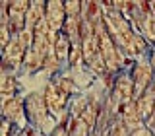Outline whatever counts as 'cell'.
Masks as SVG:
<instances>
[{
	"instance_id": "ba28073f",
	"label": "cell",
	"mask_w": 155,
	"mask_h": 136,
	"mask_svg": "<svg viewBox=\"0 0 155 136\" xmlns=\"http://www.w3.org/2000/svg\"><path fill=\"white\" fill-rule=\"evenodd\" d=\"M120 121L124 123V126L130 130V132H136L138 128L145 126L143 119L140 117V111H138L136 101H130V103H124L122 105V111H120Z\"/></svg>"
},
{
	"instance_id": "8fae6325",
	"label": "cell",
	"mask_w": 155,
	"mask_h": 136,
	"mask_svg": "<svg viewBox=\"0 0 155 136\" xmlns=\"http://www.w3.org/2000/svg\"><path fill=\"white\" fill-rule=\"evenodd\" d=\"M145 47H147L145 37L140 31H134L132 37L126 41L124 51H126V55H128V56H140V55H143V53H145Z\"/></svg>"
},
{
	"instance_id": "30bf717a",
	"label": "cell",
	"mask_w": 155,
	"mask_h": 136,
	"mask_svg": "<svg viewBox=\"0 0 155 136\" xmlns=\"http://www.w3.org/2000/svg\"><path fill=\"white\" fill-rule=\"evenodd\" d=\"M136 105H138V111H140V117L143 119V123L149 119L153 113H155V91L149 87L145 93L140 97V99H136Z\"/></svg>"
},
{
	"instance_id": "5bb4252c",
	"label": "cell",
	"mask_w": 155,
	"mask_h": 136,
	"mask_svg": "<svg viewBox=\"0 0 155 136\" xmlns=\"http://www.w3.org/2000/svg\"><path fill=\"white\" fill-rule=\"evenodd\" d=\"M45 55H41L39 51H35V49H29V51L25 53V62H23V66H25L27 72H35L39 70L41 66H45Z\"/></svg>"
},
{
	"instance_id": "7a4b0ae2",
	"label": "cell",
	"mask_w": 155,
	"mask_h": 136,
	"mask_svg": "<svg viewBox=\"0 0 155 136\" xmlns=\"http://www.w3.org/2000/svg\"><path fill=\"white\" fill-rule=\"evenodd\" d=\"M45 99H47V107H48V113H51L54 119H62V111L66 107V101H68V93L58 87L56 80L48 82L47 87H45Z\"/></svg>"
},
{
	"instance_id": "ffe728a7",
	"label": "cell",
	"mask_w": 155,
	"mask_h": 136,
	"mask_svg": "<svg viewBox=\"0 0 155 136\" xmlns=\"http://www.w3.org/2000/svg\"><path fill=\"white\" fill-rule=\"evenodd\" d=\"M84 60V51H81V43H76V45H72V51H70V56H68V62H70L72 66H76L78 62Z\"/></svg>"
},
{
	"instance_id": "8992f818",
	"label": "cell",
	"mask_w": 155,
	"mask_h": 136,
	"mask_svg": "<svg viewBox=\"0 0 155 136\" xmlns=\"http://www.w3.org/2000/svg\"><path fill=\"white\" fill-rule=\"evenodd\" d=\"M45 19L51 27V31L54 33H62L64 29V23H66V10H64V2L62 0H48L47 2V14H45Z\"/></svg>"
},
{
	"instance_id": "2e32d148",
	"label": "cell",
	"mask_w": 155,
	"mask_h": 136,
	"mask_svg": "<svg viewBox=\"0 0 155 136\" xmlns=\"http://www.w3.org/2000/svg\"><path fill=\"white\" fill-rule=\"evenodd\" d=\"M140 33H142L143 37H147L151 43H155V14L153 12L147 14V18H145V22H143L142 29H140Z\"/></svg>"
},
{
	"instance_id": "7402d4cb",
	"label": "cell",
	"mask_w": 155,
	"mask_h": 136,
	"mask_svg": "<svg viewBox=\"0 0 155 136\" xmlns=\"http://www.w3.org/2000/svg\"><path fill=\"white\" fill-rule=\"evenodd\" d=\"M56 84H58V87H60L64 93H68L70 95L72 91L76 90V86H74V82L70 80V78H60V80H56Z\"/></svg>"
},
{
	"instance_id": "cb8c5ba5",
	"label": "cell",
	"mask_w": 155,
	"mask_h": 136,
	"mask_svg": "<svg viewBox=\"0 0 155 136\" xmlns=\"http://www.w3.org/2000/svg\"><path fill=\"white\" fill-rule=\"evenodd\" d=\"M51 136H70V132H68L66 126H56V128L52 130V134H51Z\"/></svg>"
},
{
	"instance_id": "6da1fadb",
	"label": "cell",
	"mask_w": 155,
	"mask_h": 136,
	"mask_svg": "<svg viewBox=\"0 0 155 136\" xmlns=\"http://www.w3.org/2000/svg\"><path fill=\"white\" fill-rule=\"evenodd\" d=\"M25 111H27V119L31 121L37 128H41L43 123L51 117L48 113V107H47V99H45V93H29L25 97Z\"/></svg>"
},
{
	"instance_id": "603a6c76",
	"label": "cell",
	"mask_w": 155,
	"mask_h": 136,
	"mask_svg": "<svg viewBox=\"0 0 155 136\" xmlns=\"http://www.w3.org/2000/svg\"><path fill=\"white\" fill-rule=\"evenodd\" d=\"M132 136H155V134L147 128V126H142V128H138L136 132H132Z\"/></svg>"
},
{
	"instance_id": "277c9868",
	"label": "cell",
	"mask_w": 155,
	"mask_h": 136,
	"mask_svg": "<svg viewBox=\"0 0 155 136\" xmlns=\"http://www.w3.org/2000/svg\"><path fill=\"white\" fill-rule=\"evenodd\" d=\"M25 49L19 45L18 37L12 39V43L2 51V70H18L19 66H23V62H25Z\"/></svg>"
},
{
	"instance_id": "4fadbf2b",
	"label": "cell",
	"mask_w": 155,
	"mask_h": 136,
	"mask_svg": "<svg viewBox=\"0 0 155 136\" xmlns=\"http://www.w3.org/2000/svg\"><path fill=\"white\" fill-rule=\"evenodd\" d=\"M72 45L74 43L68 39V35L64 31L62 33H58V37H56V41H54V55H56V58L58 60H64V58H68L70 56V51H72Z\"/></svg>"
},
{
	"instance_id": "9c48e42d",
	"label": "cell",
	"mask_w": 155,
	"mask_h": 136,
	"mask_svg": "<svg viewBox=\"0 0 155 136\" xmlns=\"http://www.w3.org/2000/svg\"><path fill=\"white\" fill-rule=\"evenodd\" d=\"M16 90H18V82L16 76L8 70H2V76H0V93H2V107L10 103V101L16 97Z\"/></svg>"
},
{
	"instance_id": "52a82bcc",
	"label": "cell",
	"mask_w": 155,
	"mask_h": 136,
	"mask_svg": "<svg viewBox=\"0 0 155 136\" xmlns=\"http://www.w3.org/2000/svg\"><path fill=\"white\" fill-rule=\"evenodd\" d=\"M114 101L116 103H130L136 101V90H134V80L128 74H120L114 82Z\"/></svg>"
},
{
	"instance_id": "ac0fdd59",
	"label": "cell",
	"mask_w": 155,
	"mask_h": 136,
	"mask_svg": "<svg viewBox=\"0 0 155 136\" xmlns=\"http://www.w3.org/2000/svg\"><path fill=\"white\" fill-rule=\"evenodd\" d=\"M29 6H31L29 0H14V2H8V12L10 14H23V16H27Z\"/></svg>"
},
{
	"instance_id": "7c38bea8",
	"label": "cell",
	"mask_w": 155,
	"mask_h": 136,
	"mask_svg": "<svg viewBox=\"0 0 155 136\" xmlns=\"http://www.w3.org/2000/svg\"><path fill=\"white\" fill-rule=\"evenodd\" d=\"M62 31L68 35L72 43H81V18H68L64 23V29Z\"/></svg>"
},
{
	"instance_id": "3957f363",
	"label": "cell",
	"mask_w": 155,
	"mask_h": 136,
	"mask_svg": "<svg viewBox=\"0 0 155 136\" xmlns=\"http://www.w3.org/2000/svg\"><path fill=\"white\" fill-rule=\"evenodd\" d=\"M132 80H134V90H136V99H140L145 91L153 84V68L149 62H138L132 70Z\"/></svg>"
},
{
	"instance_id": "e0dca14e",
	"label": "cell",
	"mask_w": 155,
	"mask_h": 136,
	"mask_svg": "<svg viewBox=\"0 0 155 136\" xmlns=\"http://www.w3.org/2000/svg\"><path fill=\"white\" fill-rule=\"evenodd\" d=\"M70 136H89V126L81 119H72V126L68 128Z\"/></svg>"
},
{
	"instance_id": "d4e9b609",
	"label": "cell",
	"mask_w": 155,
	"mask_h": 136,
	"mask_svg": "<svg viewBox=\"0 0 155 136\" xmlns=\"http://www.w3.org/2000/svg\"><path fill=\"white\" fill-rule=\"evenodd\" d=\"M149 64H151V68H153V76H155V51L151 53V58H149Z\"/></svg>"
},
{
	"instance_id": "d6986e66",
	"label": "cell",
	"mask_w": 155,
	"mask_h": 136,
	"mask_svg": "<svg viewBox=\"0 0 155 136\" xmlns=\"http://www.w3.org/2000/svg\"><path fill=\"white\" fill-rule=\"evenodd\" d=\"M64 10L68 18H81V2L80 0H66Z\"/></svg>"
},
{
	"instance_id": "44dd1931",
	"label": "cell",
	"mask_w": 155,
	"mask_h": 136,
	"mask_svg": "<svg viewBox=\"0 0 155 136\" xmlns=\"http://www.w3.org/2000/svg\"><path fill=\"white\" fill-rule=\"evenodd\" d=\"M58 66H60V60L56 58L54 51H51V53L47 55V58H45V66H43V68H47V70H51V72H52V70H56Z\"/></svg>"
},
{
	"instance_id": "5b68a950",
	"label": "cell",
	"mask_w": 155,
	"mask_h": 136,
	"mask_svg": "<svg viewBox=\"0 0 155 136\" xmlns=\"http://www.w3.org/2000/svg\"><path fill=\"white\" fill-rule=\"evenodd\" d=\"M4 119H8L14 126H18L19 130H25L27 124V111H25V99L21 97H14L10 103L2 107Z\"/></svg>"
},
{
	"instance_id": "9a60e30c",
	"label": "cell",
	"mask_w": 155,
	"mask_h": 136,
	"mask_svg": "<svg viewBox=\"0 0 155 136\" xmlns=\"http://www.w3.org/2000/svg\"><path fill=\"white\" fill-rule=\"evenodd\" d=\"M97 115H99V109H97L93 103H85L84 111H81V115H80V119L84 121V123L89 126V128H95V124H97Z\"/></svg>"
}]
</instances>
